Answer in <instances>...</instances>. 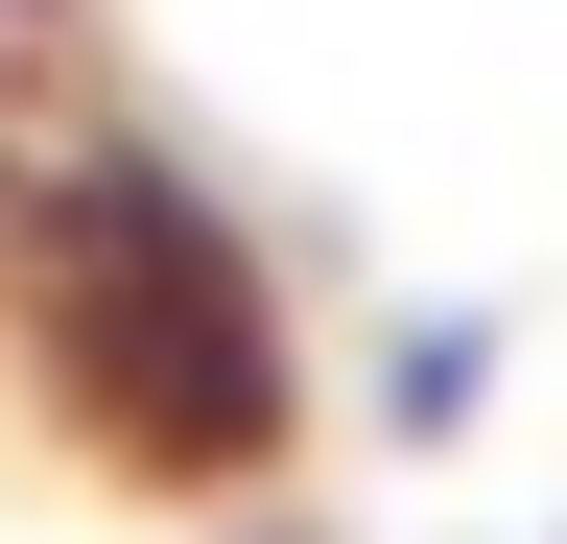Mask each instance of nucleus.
<instances>
[{"label":"nucleus","mask_w":567,"mask_h":544,"mask_svg":"<svg viewBox=\"0 0 567 544\" xmlns=\"http://www.w3.org/2000/svg\"><path fill=\"white\" fill-rule=\"evenodd\" d=\"M473 379H496V331H402V356H379V427H473Z\"/></svg>","instance_id":"nucleus-2"},{"label":"nucleus","mask_w":567,"mask_h":544,"mask_svg":"<svg viewBox=\"0 0 567 544\" xmlns=\"http://www.w3.org/2000/svg\"><path fill=\"white\" fill-rule=\"evenodd\" d=\"M0 331L48 356V402L118 473H260V427H284L260 260H237V214H213L118 95L0 166Z\"/></svg>","instance_id":"nucleus-1"}]
</instances>
